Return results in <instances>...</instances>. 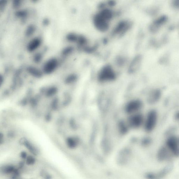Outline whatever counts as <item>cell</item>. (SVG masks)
Listing matches in <instances>:
<instances>
[{
    "label": "cell",
    "instance_id": "e0dca14e",
    "mask_svg": "<svg viewBox=\"0 0 179 179\" xmlns=\"http://www.w3.org/2000/svg\"><path fill=\"white\" fill-rule=\"evenodd\" d=\"M21 1H18V0H16V1H14V2L13 3V5L14 6V7L15 8H17L19 7V6L21 5Z\"/></svg>",
    "mask_w": 179,
    "mask_h": 179
},
{
    "label": "cell",
    "instance_id": "5bb4252c",
    "mask_svg": "<svg viewBox=\"0 0 179 179\" xmlns=\"http://www.w3.org/2000/svg\"><path fill=\"white\" fill-rule=\"evenodd\" d=\"M16 15L18 17H23L27 15V11H20L17 12Z\"/></svg>",
    "mask_w": 179,
    "mask_h": 179
},
{
    "label": "cell",
    "instance_id": "7c38bea8",
    "mask_svg": "<svg viewBox=\"0 0 179 179\" xmlns=\"http://www.w3.org/2000/svg\"><path fill=\"white\" fill-rule=\"evenodd\" d=\"M35 28L33 25H30L28 27L26 31V35L28 37L32 35L35 31Z\"/></svg>",
    "mask_w": 179,
    "mask_h": 179
},
{
    "label": "cell",
    "instance_id": "ac0fdd59",
    "mask_svg": "<svg viewBox=\"0 0 179 179\" xmlns=\"http://www.w3.org/2000/svg\"><path fill=\"white\" fill-rule=\"evenodd\" d=\"M117 62L119 65L122 66L124 63V60L123 58H119V59H118Z\"/></svg>",
    "mask_w": 179,
    "mask_h": 179
},
{
    "label": "cell",
    "instance_id": "ffe728a7",
    "mask_svg": "<svg viewBox=\"0 0 179 179\" xmlns=\"http://www.w3.org/2000/svg\"><path fill=\"white\" fill-rule=\"evenodd\" d=\"M116 3L115 1H110L108 3V5L110 7H113L116 5Z\"/></svg>",
    "mask_w": 179,
    "mask_h": 179
},
{
    "label": "cell",
    "instance_id": "9c48e42d",
    "mask_svg": "<svg viewBox=\"0 0 179 179\" xmlns=\"http://www.w3.org/2000/svg\"><path fill=\"white\" fill-rule=\"evenodd\" d=\"M168 150L166 148H162L161 149L158 154V156L159 159L161 161L166 159L168 155Z\"/></svg>",
    "mask_w": 179,
    "mask_h": 179
},
{
    "label": "cell",
    "instance_id": "2e32d148",
    "mask_svg": "<svg viewBox=\"0 0 179 179\" xmlns=\"http://www.w3.org/2000/svg\"><path fill=\"white\" fill-rule=\"evenodd\" d=\"M29 71L33 74H40L39 70L36 68L33 67H30L28 69Z\"/></svg>",
    "mask_w": 179,
    "mask_h": 179
},
{
    "label": "cell",
    "instance_id": "ba28073f",
    "mask_svg": "<svg viewBox=\"0 0 179 179\" xmlns=\"http://www.w3.org/2000/svg\"><path fill=\"white\" fill-rule=\"evenodd\" d=\"M41 44V40L38 38H35L31 40L28 44L27 49L30 52L35 51L39 47Z\"/></svg>",
    "mask_w": 179,
    "mask_h": 179
},
{
    "label": "cell",
    "instance_id": "9a60e30c",
    "mask_svg": "<svg viewBox=\"0 0 179 179\" xmlns=\"http://www.w3.org/2000/svg\"><path fill=\"white\" fill-rule=\"evenodd\" d=\"M42 56L41 54L38 53L36 54L34 57V61L36 63H38L41 61Z\"/></svg>",
    "mask_w": 179,
    "mask_h": 179
},
{
    "label": "cell",
    "instance_id": "8992f818",
    "mask_svg": "<svg viewBox=\"0 0 179 179\" xmlns=\"http://www.w3.org/2000/svg\"><path fill=\"white\" fill-rule=\"evenodd\" d=\"M141 57L139 55L136 56L130 62L128 68V71L130 73H133L137 71L139 68Z\"/></svg>",
    "mask_w": 179,
    "mask_h": 179
},
{
    "label": "cell",
    "instance_id": "4fadbf2b",
    "mask_svg": "<svg viewBox=\"0 0 179 179\" xmlns=\"http://www.w3.org/2000/svg\"><path fill=\"white\" fill-rule=\"evenodd\" d=\"M73 51V48L71 47H68L65 48L63 52L64 55H68L71 53Z\"/></svg>",
    "mask_w": 179,
    "mask_h": 179
},
{
    "label": "cell",
    "instance_id": "5b68a950",
    "mask_svg": "<svg viewBox=\"0 0 179 179\" xmlns=\"http://www.w3.org/2000/svg\"><path fill=\"white\" fill-rule=\"evenodd\" d=\"M158 115L157 112L153 110L149 113L145 121V125L146 130L151 131L154 129L157 124Z\"/></svg>",
    "mask_w": 179,
    "mask_h": 179
},
{
    "label": "cell",
    "instance_id": "d6986e66",
    "mask_svg": "<svg viewBox=\"0 0 179 179\" xmlns=\"http://www.w3.org/2000/svg\"><path fill=\"white\" fill-rule=\"evenodd\" d=\"M6 4V1H2L1 2V3H0V8H1V11L4 8Z\"/></svg>",
    "mask_w": 179,
    "mask_h": 179
},
{
    "label": "cell",
    "instance_id": "7a4b0ae2",
    "mask_svg": "<svg viewBox=\"0 0 179 179\" xmlns=\"http://www.w3.org/2000/svg\"><path fill=\"white\" fill-rule=\"evenodd\" d=\"M115 72L110 64H107L102 67L98 75V79L100 81H111L115 79Z\"/></svg>",
    "mask_w": 179,
    "mask_h": 179
},
{
    "label": "cell",
    "instance_id": "30bf717a",
    "mask_svg": "<svg viewBox=\"0 0 179 179\" xmlns=\"http://www.w3.org/2000/svg\"><path fill=\"white\" fill-rule=\"evenodd\" d=\"M77 43L80 47H83L87 43L88 40L84 36L79 35L78 36Z\"/></svg>",
    "mask_w": 179,
    "mask_h": 179
},
{
    "label": "cell",
    "instance_id": "3957f363",
    "mask_svg": "<svg viewBox=\"0 0 179 179\" xmlns=\"http://www.w3.org/2000/svg\"><path fill=\"white\" fill-rule=\"evenodd\" d=\"M132 25V22L128 20L120 21L114 28L112 32V35L122 37L130 29Z\"/></svg>",
    "mask_w": 179,
    "mask_h": 179
},
{
    "label": "cell",
    "instance_id": "277c9868",
    "mask_svg": "<svg viewBox=\"0 0 179 179\" xmlns=\"http://www.w3.org/2000/svg\"><path fill=\"white\" fill-rule=\"evenodd\" d=\"M166 147L175 156H179V137L171 136L166 142Z\"/></svg>",
    "mask_w": 179,
    "mask_h": 179
},
{
    "label": "cell",
    "instance_id": "6da1fadb",
    "mask_svg": "<svg viewBox=\"0 0 179 179\" xmlns=\"http://www.w3.org/2000/svg\"><path fill=\"white\" fill-rule=\"evenodd\" d=\"M110 21L99 12L94 15L93 18L94 27L98 31L102 32L107 31L109 29Z\"/></svg>",
    "mask_w": 179,
    "mask_h": 179
},
{
    "label": "cell",
    "instance_id": "52a82bcc",
    "mask_svg": "<svg viewBox=\"0 0 179 179\" xmlns=\"http://www.w3.org/2000/svg\"><path fill=\"white\" fill-rule=\"evenodd\" d=\"M58 62L56 59H52L48 60L44 64L43 69L47 73H49L53 71L57 67Z\"/></svg>",
    "mask_w": 179,
    "mask_h": 179
},
{
    "label": "cell",
    "instance_id": "8fae6325",
    "mask_svg": "<svg viewBox=\"0 0 179 179\" xmlns=\"http://www.w3.org/2000/svg\"><path fill=\"white\" fill-rule=\"evenodd\" d=\"M78 36L74 33H71L68 35L67 39L68 41L71 42H77Z\"/></svg>",
    "mask_w": 179,
    "mask_h": 179
}]
</instances>
